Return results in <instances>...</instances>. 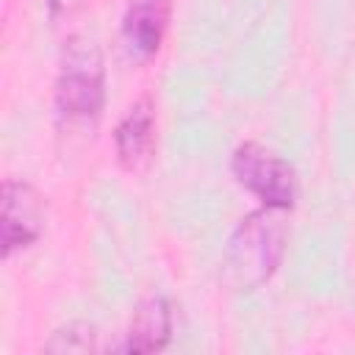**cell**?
<instances>
[{
	"instance_id": "cell-4",
	"label": "cell",
	"mask_w": 355,
	"mask_h": 355,
	"mask_svg": "<svg viewBox=\"0 0 355 355\" xmlns=\"http://www.w3.org/2000/svg\"><path fill=\"white\" fill-rule=\"evenodd\" d=\"M44 227V202L33 186L22 180H6L0 197V230H3V258L14 250L33 244Z\"/></svg>"
},
{
	"instance_id": "cell-6",
	"label": "cell",
	"mask_w": 355,
	"mask_h": 355,
	"mask_svg": "<svg viewBox=\"0 0 355 355\" xmlns=\"http://www.w3.org/2000/svg\"><path fill=\"white\" fill-rule=\"evenodd\" d=\"M116 155L128 169H139L141 164H147L150 153H153V141H155V116H153V105L147 100H139L125 119L116 125Z\"/></svg>"
},
{
	"instance_id": "cell-3",
	"label": "cell",
	"mask_w": 355,
	"mask_h": 355,
	"mask_svg": "<svg viewBox=\"0 0 355 355\" xmlns=\"http://www.w3.org/2000/svg\"><path fill=\"white\" fill-rule=\"evenodd\" d=\"M230 169H233L236 180L247 191H252L263 205L283 208V211H288L294 205V200H297V175L272 150H266L255 141H247V144L236 147V153L230 158Z\"/></svg>"
},
{
	"instance_id": "cell-2",
	"label": "cell",
	"mask_w": 355,
	"mask_h": 355,
	"mask_svg": "<svg viewBox=\"0 0 355 355\" xmlns=\"http://www.w3.org/2000/svg\"><path fill=\"white\" fill-rule=\"evenodd\" d=\"M105 103L103 53L89 36H69L55 78V108L69 125L97 122Z\"/></svg>"
},
{
	"instance_id": "cell-5",
	"label": "cell",
	"mask_w": 355,
	"mask_h": 355,
	"mask_svg": "<svg viewBox=\"0 0 355 355\" xmlns=\"http://www.w3.org/2000/svg\"><path fill=\"white\" fill-rule=\"evenodd\" d=\"M169 19V0H130L125 19H122V36L133 55L150 58L164 39Z\"/></svg>"
},
{
	"instance_id": "cell-7",
	"label": "cell",
	"mask_w": 355,
	"mask_h": 355,
	"mask_svg": "<svg viewBox=\"0 0 355 355\" xmlns=\"http://www.w3.org/2000/svg\"><path fill=\"white\" fill-rule=\"evenodd\" d=\"M169 336H172L169 302L164 297H150L136 308V313L130 319L125 352H155V349H164Z\"/></svg>"
},
{
	"instance_id": "cell-1",
	"label": "cell",
	"mask_w": 355,
	"mask_h": 355,
	"mask_svg": "<svg viewBox=\"0 0 355 355\" xmlns=\"http://www.w3.org/2000/svg\"><path fill=\"white\" fill-rule=\"evenodd\" d=\"M286 247L283 208H258L247 214L233 230L225 252V280L236 291L263 286L280 266Z\"/></svg>"
}]
</instances>
